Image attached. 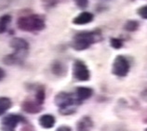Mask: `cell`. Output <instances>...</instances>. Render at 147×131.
Returning <instances> with one entry per match:
<instances>
[{
  "instance_id": "cell-1",
  "label": "cell",
  "mask_w": 147,
  "mask_h": 131,
  "mask_svg": "<svg viewBox=\"0 0 147 131\" xmlns=\"http://www.w3.org/2000/svg\"><path fill=\"white\" fill-rule=\"evenodd\" d=\"M17 26L24 32H40L46 28V21L41 15L28 14L18 19Z\"/></svg>"
},
{
  "instance_id": "cell-24",
  "label": "cell",
  "mask_w": 147,
  "mask_h": 131,
  "mask_svg": "<svg viewBox=\"0 0 147 131\" xmlns=\"http://www.w3.org/2000/svg\"><path fill=\"white\" fill-rule=\"evenodd\" d=\"M6 76V73L2 68H0V81H1L4 77Z\"/></svg>"
},
{
  "instance_id": "cell-18",
  "label": "cell",
  "mask_w": 147,
  "mask_h": 131,
  "mask_svg": "<svg viewBox=\"0 0 147 131\" xmlns=\"http://www.w3.org/2000/svg\"><path fill=\"white\" fill-rule=\"evenodd\" d=\"M36 99V102L39 105L44 102V99H45V90H44V88L42 87H39L37 88Z\"/></svg>"
},
{
  "instance_id": "cell-20",
  "label": "cell",
  "mask_w": 147,
  "mask_h": 131,
  "mask_svg": "<svg viewBox=\"0 0 147 131\" xmlns=\"http://www.w3.org/2000/svg\"><path fill=\"white\" fill-rule=\"evenodd\" d=\"M137 13L139 14V16L141 18L144 19V20H147V5L141 7L140 9L137 10Z\"/></svg>"
},
{
  "instance_id": "cell-17",
  "label": "cell",
  "mask_w": 147,
  "mask_h": 131,
  "mask_svg": "<svg viewBox=\"0 0 147 131\" xmlns=\"http://www.w3.org/2000/svg\"><path fill=\"white\" fill-rule=\"evenodd\" d=\"M139 28V22L137 21L134 20H129L126 22L125 24V29L129 32H133V31H136Z\"/></svg>"
},
{
  "instance_id": "cell-11",
  "label": "cell",
  "mask_w": 147,
  "mask_h": 131,
  "mask_svg": "<svg viewBox=\"0 0 147 131\" xmlns=\"http://www.w3.org/2000/svg\"><path fill=\"white\" fill-rule=\"evenodd\" d=\"M92 126H93V123L91 119L88 116H85L77 123L76 131H90Z\"/></svg>"
},
{
  "instance_id": "cell-23",
  "label": "cell",
  "mask_w": 147,
  "mask_h": 131,
  "mask_svg": "<svg viewBox=\"0 0 147 131\" xmlns=\"http://www.w3.org/2000/svg\"><path fill=\"white\" fill-rule=\"evenodd\" d=\"M56 131H71V128H68V126H61Z\"/></svg>"
},
{
  "instance_id": "cell-7",
  "label": "cell",
  "mask_w": 147,
  "mask_h": 131,
  "mask_svg": "<svg viewBox=\"0 0 147 131\" xmlns=\"http://www.w3.org/2000/svg\"><path fill=\"white\" fill-rule=\"evenodd\" d=\"M28 55V52H22V51H14L13 53L9 54L4 57L3 61L7 65H15L21 64L24 62V59Z\"/></svg>"
},
{
  "instance_id": "cell-21",
  "label": "cell",
  "mask_w": 147,
  "mask_h": 131,
  "mask_svg": "<svg viewBox=\"0 0 147 131\" xmlns=\"http://www.w3.org/2000/svg\"><path fill=\"white\" fill-rule=\"evenodd\" d=\"M76 5L81 9H86L88 5V0H75Z\"/></svg>"
},
{
  "instance_id": "cell-19",
  "label": "cell",
  "mask_w": 147,
  "mask_h": 131,
  "mask_svg": "<svg viewBox=\"0 0 147 131\" xmlns=\"http://www.w3.org/2000/svg\"><path fill=\"white\" fill-rule=\"evenodd\" d=\"M110 43H111L112 47L115 49H119L123 47V41L121 39H119V38H115V37L111 38Z\"/></svg>"
},
{
  "instance_id": "cell-12",
  "label": "cell",
  "mask_w": 147,
  "mask_h": 131,
  "mask_svg": "<svg viewBox=\"0 0 147 131\" xmlns=\"http://www.w3.org/2000/svg\"><path fill=\"white\" fill-rule=\"evenodd\" d=\"M39 124L44 128H51L55 124V118L51 114L42 115L39 118Z\"/></svg>"
},
{
  "instance_id": "cell-5",
  "label": "cell",
  "mask_w": 147,
  "mask_h": 131,
  "mask_svg": "<svg viewBox=\"0 0 147 131\" xmlns=\"http://www.w3.org/2000/svg\"><path fill=\"white\" fill-rule=\"evenodd\" d=\"M73 75L74 77L79 81H88L90 77V71H88L87 65L80 60H76L74 62Z\"/></svg>"
},
{
  "instance_id": "cell-6",
  "label": "cell",
  "mask_w": 147,
  "mask_h": 131,
  "mask_svg": "<svg viewBox=\"0 0 147 131\" xmlns=\"http://www.w3.org/2000/svg\"><path fill=\"white\" fill-rule=\"evenodd\" d=\"M24 121L22 116L18 114H9L2 119L1 129L2 131H15L18 124Z\"/></svg>"
},
{
  "instance_id": "cell-8",
  "label": "cell",
  "mask_w": 147,
  "mask_h": 131,
  "mask_svg": "<svg viewBox=\"0 0 147 131\" xmlns=\"http://www.w3.org/2000/svg\"><path fill=\"white\" fill-rule=\"evenodd\" d=\"M9 46L14 49V51H22V52L29 51L28 42L21 37H15L13 39H11Z\"/></svg>"
},
{
  "instance_id": "cell-2",
  "label": "cell",
  "mask_w": 147,
  "mask_h": 131,
  "mask_svg": "<svg viewBox=\"0 0 147 131\" xmlns=\"http://www.w3.org/2000/svg\"><path fill=\"white\" fill-rule=\"evenodd\" d=\"M100 33L98 31H92V32H81L76 34L73 38L72 47L76 50H85L90 47L98 40Z\"/></svg>"
},
{
  "instance_id": "cell-10",
  "label": "cell",
  "mask_w": 147,
  "mask_h": 131,
  "mask_svg": "<svg viewBox=\"0 0 147 131\" xmlns=\"http://www.w3.org/2000/svg\"><path fill=\"white\" fill-rule=\"evenodd\" d=\"M92 93H93V91H92L91 88L86 87H79L76 90V98L78 101H82L91 97Z\"/></svg>"
},
{
  "instance_id": "cell-22",
  "label": "cell",
  "mask_w": 147,
  "mask_h": 131,
  "mask_svg": "<svg viewBox=\"0 0 147 131\" xmlns=\"http://www.w3.org/2000/svg\"><path fill=\"white\" fill-rule=\"evenodd\" d=\"M13 0H0V10L5 9L10 6Z\"/></svg>"
},
{
  "instance_id": "cell-13",
  "label": "cell",
  "mask_w": 147,
  "mask_h": 131,
  "mask_svg": "<svg viewBox=\"0 0 147 131\" xmlns=\"http://www.w3.org/2000/svg\"><path fill=\"white\" fill-rule=\"evenodd\" d=\"M12 17L9 14H4L0 17V34L7 32V27L10 24Z\"/></svg>"
},
{
  "instance_id": "cell-3",
  "label": "cell",
  "mask_w": 147,
  "mask_h": 131,
  "mask_svg": "<svg viewBox=\"0 0 147 131\" xmlns=\"http://www.w3.org/2000/svg\"><path fill=\"white\" fill-rule=\"evenodd\" d=\"M130 65L129 60H127L126 57L119 55L115 59L113 63V68H112V72L113 74L117 76H126L129 72Z\"/></svg>"
},
{
  "instance_id": "cell-16",
  "label": "cell",
  "mask_w": 147,
  "mask_h": 131,
  "mask_svg": "<svg viewBox=\"0 0 147 131\" xmlns=\"http://www.w3.org/2000/svg\"><path fill=\"white\" fill-rule=\"evenodd\" d=\"M51 70L54 75H56L58 76H61L63 75L64 73V66L63 65V63L59 60H55L51 65Z\"/></svg>"
},
{
  "instance_id": "cell-4",
  "label": "cell",
  "mask_w": 147,
  "mask_h": 131,
  "mask_svg": "<svg viewBox=\"0 0 147 131\" xmlns=\"http://www.w3.org/2000/svg\"><path fill=\"white\" fill-rule=\"evenodd\" d=\"M76 101H78L75 99L71 94L68 93H64V92H61L59 93L55 98V103L57 106L60 107V109L61 111V113H64L65 110H70L72 109V106L75 105Z\"/></svg>"
},
{
  "instance_id": "cell-9",
  "label": "cell",
  "mask_w": 147,
  "mask_h": 131,
  "mask_svg": "<svg viewBox=\"0 0 147 131\" xmlns=\"http://www.w3.org/2000/svg\"><path fill=\"white\" fill-rule=\"evenodd\" d=\"M94 19V15L91 12H88V11H83L80 14H78L76 18H74L73 20V24L76 25H84V24H88L93 21Z\"/></svg>"
},
{
  "instance_id": "cell-15",
  "label": "cell",
  "mask_w": 147,
  "mask_h": 131,
  "mask_svg": "<svg viewBox=\"0 0 147 131\" xmlns=\"http://www.w3.org/2000/svg\"><path fill=\"white\" fill-rule=\"evenodd\" d=\"M11 107V99L7 97H0V115L5 114Z\"/></svg>"
},
{
  "instance_id": "cell-25",
  "label": "cell",
  "mask_w": 147,
  "mask_h": 131,
  "mask_svg": "<svg viewBox=\"0 0 147 131\" xmlns=\"http://www.w3.org/2000/svg\"><path fill=\"white\" fill-rule=\"evenodd\" d=\"M145 131H147V129H146V130H145Z\"/></svg>"
},
{
  "instance_id": "cell-14",
  "label": "cell",
  "mask_w": 147,
  "mask_h": 131,
  "mask_svg": "<svg viewBox=\"0 0 147 131\" xmlns=\"http://www.w3.org/2000/svg\"><path fill=\"white\" fill-rule=\"evenodd\" d=\"M22 108L27 113H37L40 111L39 104L37 102L34 103V101H25L22 104Z\"/></svg>"
}]
</instances>
